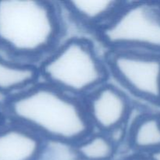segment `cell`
<instances>
[{"label": "cell", "instance_id": "1", "mask_svg": "<svg viewBox=\"0 0 160 160\" xmlns=\"http://www.w3.org/2000/svg\"><path fill=\"white\" fill-rule=\"evenodd\" d=\"M4 111L47 142L73 147L95 131L82 99L43 81L6 98Z\"/></svg>", "mask_w": 160, "mask_h": 160}, {"label": "cell", "instance_id": "2", "mask_svg": "<svg viewBox=\"0 0 160 160\" xmlns=\"http://www.w3.org/2000/svg\"><path fill=\"white\" fill-rule=\"evenodd\" d=\"M60 6L43 0L0 1V55L37 65L60 44Z\"/></svg>", "mask_w": 160, "mask_h": 160}, {"label": "cell", "instance_id": "3", "mask_svg": "<svg viewBox=\"0 0 160 160\" xmlns=\"http://www.w3.org/2000/svg\"><path fill=\"white\" fill-rule=\"evenodd\" d=\"M38 68L42 81L82 100L107 83L110 75L106 59L84 37H72L59 44Z\"/></svg>", "mask_w": 160, "mask_h": 160}, {"label": "cell", "instance_id": "4", "mask_svg": "<svg viewBox=\"0 0 160 160\" xmlns=\"http://www.w3.org/2000/svg\"><path fill=\"white\" fill-rule=\"evenodd\" d=\"M95 33L109 51L133 49L160 55V2H125Z\"/></svg>", "mask_w": 160, "mask_h": 160}, {"label": "cell", "instance_id": "5", "mask_svg": "<svg viewBox=\"0 0 160 160\" xmlns=\"http://www.w3.org/2000/svg\"><path fill=\"white\" fill-rule=\"evenodd\" d=\"M109 74L129 93L160 107V55L133 49L110 50L106 56Z\"/></svg>", "mask_w": 160, "mask_h": 160}, {"label": "cell", "instance_id": "6", "mask_svg": "<svg viewBox=\"0 0 160 160\" xmlns=\"http://www.w3.org/2000/svg\"><path fill=\"white\" fill-rule=\"evenodd\" d=\"M83 102L94 131L109 135L123 129L133 109L128 95L108 82L89 94Z\"/></svg>", "mask_w": 160, "mask_h": 160}, {"label": "cell", "instance_id": "7", "mask_svg": "<svg viewBox=\"0 0 160 160\" xmlns=\"http://www.w3.org/2000/svg\"><path fill=\"white\" fill-rule=\"evenodd\" d=\"M46 143L32 130L10 121L0 127V160H41Z\"/></svg>", "mask_w": 160, "mask_h": 160}, {"label": "cell", "instance_id": "8", "mask_svg": "<svg viewBox=\"0 0 160 160\" xmlns=\"http://www.w3.org/2000/svg\"><path fill=\"white\" fill-rule=\"evenodd\" d=\"M125 1L93 0L61 2L70 17L81 26L95 31L118 12Z\"/></svg>", "mask_w": 160, "mask_h": 160}, {"label": "cell", "instance_id": "9", "mask_svg": "<svg viewBox=\"0 0 160 160\" xmlns=\"http://www.w3.org/2000/svg\"><path fill=\"white\" fill-rule=\"evenodd\" d=\"M39 80L38 65L10 60L0 55V93L7 98L26 90Z\"/></svg>", "mask_w": 160, "mask_h": 160}, {"label": "cell", "instance_id": "10", "mask_svg": "<svg viewBox=\"0 0 160 160\" xmlns=\"http://www.w3.org/2000/svg\"><path fill=\"white\" fill-rule=\"evenodd\" d=\"M128 142L135 154L147 156L160 148V114L142 113L131 123Z\"/></svg>", "mask_w": 160, "mask_h": 160}, {"label": "cell", "instance_id": "11", "mask_svg": "<svg viewBox=\"0 0 160 160\" xmlns=\"http://www.w3.org/2000/svg\"><path fill=\"white\" fill-rule=\"evenodd\" d=\"M73 148L79 160H112L118 145L109 134L97 131L92 132Z\"/></svg>", "mask_w": 160, "mask_h": 160}, {"label": "cell", "instance_id": "12", "mask_svg": "<svg viewBox=\"0 0 160 160\" xmlns=\"http://www.w3.org/2000/svg\"><path fill=\"white\" fill-rule=\"evenodd\" d=\"M121 160H148L146 156L144 155H139V154H134L132 156H130L128 157L124 158V159Z\"/></svg>", "mask_w": 160, "mask_h": 160}, {"label": "cell", "instance_id": "13", "mask_svg": "<svg viewBox=\"0 0 160 160\" xmlns=\"http://www.w3.org/2000/svg\"><path fill=\"white\" fill-rule=\"evenodd\" d=\"M148 160H160V148L147 155Z\"/></svg>", "mask_w": 160, "mask_h": 160}]
</instances>
